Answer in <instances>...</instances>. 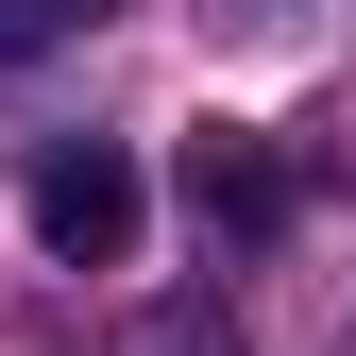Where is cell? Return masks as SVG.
<instances>
[{
	"instance_id": "obj_3",
	"label": "cell",
	"mask_w": 356,
	"mask_h": 356,
	"mask_svg": "<svg viewBox=\"0 0 356 356\" xmlns=\"http://www.w3.org/2000/svg\"><path fill=\"white\" fill-rule=\"evenodd\" d=\"M119 0H0V68H34V51H68V34H102Z\"/></svg>"
},
{
	"instance_id": "obj_2",
	"label": "cell",
	"mask_w": 356,
	"mask_h": 356,
	"mask_svg": "<svg viewBox=\"0 0 356 356\" xmlns=\"http://www.w3.org/2000/svg\"><path fill=\"white\" fill-rule=\"evenodd\" d=\"M187 220H204V238H272V220H289V170H272V136H187Z\"/></svg>"
},
{
	"instance_id": "obj_4",
	"label": "cell",
	"mask_w": 356,
	"mask_h": 356,
	"mask_svg": "<svg viewBox=\"0 0 356 356\" xmlns=\"http://www.w3.org/2000/svg\"><path fill=\"white\" fill-rule=\"evenodd\" d=\"M119 356H238V323H220V289H187V305H153Z\"/></svg>"
},
{
	"instance_id": "obj_1",
	"label": "cell",
	"mask_w": 356,
	"mask_h": 356,
	"mask_svg": "<svg viewBox=\"0 0 356 356\" xmlns=\"http://www.w3.org/2000/svg\"><path fill=\"white\" fill-rule=\"evenodd\" d=\"M17 204H34V238H51L68 272H119V254H136V220H153V187H136V153H119V136H51Z\"/></svg>"
}]
</instances>
